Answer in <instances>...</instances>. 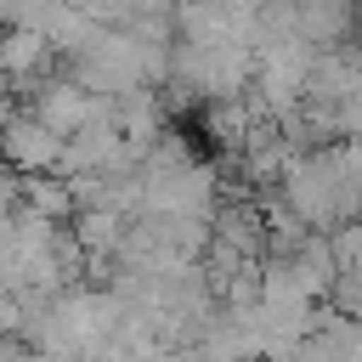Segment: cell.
Segmentation results:
<instances>
[{
  "label": "cell",
  "mask_w": 362,
  "mask_h": 362,
  "mask_svg": "<svg viewBox=\"0 0 362 362\" xmlns=\"http://www.w3.org/2000/svg\"><path fill=\"white\" fill-rule=\"evenodd\" d=\"M0 158L23 175H45V164L62 158V136L40 113H11V119H0Z\"/></svg>",
  "instance_id": "obj_1"
}]
</instances>
